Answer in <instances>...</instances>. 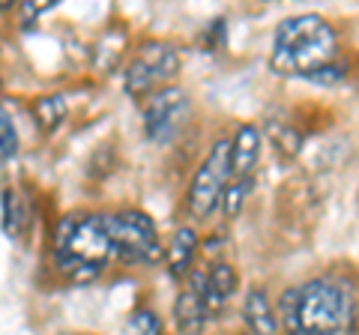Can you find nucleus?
I'll use <instances>...</instances> for the list:
<instances>
[{"label": "nucleus", "mask_w": 359, "mask_h": 335, "mask_svg": "<svg viewBox=\"0 0 359 335\" xmlns=\"http://www.w3.org/2000/svg\"><path fill=\"white\" fill-rule=\"evenodd\" d=\"M66 114H69V105H66V96H60V93L39 96L36 102H33V117H36V126L45 132V135L57 132L63 126Z\"/></svg>", "instance_id": "13"}, {"label": "nucleus", "mask_w": 359, "mask_h": 335, "mask_svg": "<svg viewBox=\"0 0 359 335\" xmlns=\"http://www.w3.org/2000/svg\"><path fill=\"white\" fill-rule=\"evenodd\" d=\"M18 153V129L13 114L0 105V162H9Z\"/></svg>", "instance_id": "15"}, {"label": "nucleus", "mask_w": 359, "mask_h": 335, "mask_svg": "<svg viewBox=\"0 0 359 335\" xmlns=\"http://www.w3.org/2000/svg\"><path fill=\"white\" fill-rule=\"evenodd\" d=\"M228 183H231V138H219L195 171L192 183H189V195H186L189 216L210 219L222 207Z\"/></svg>", "instance_id": "5"}, {"label": "nucleus", "mask_w": 359, "mask_h": 335, "mask_svg": "<svg viewBox=\"0 0 359 335\" xmlns=\"http://www.w3.org/2000/svg\"><path fill=\"white\" fill-rule=\"evenodd\" d=\"M233 290H237V270L228 261H219L207 273V290H204V306L210 317H219L222 308L231 303Z\"/></svg>", "instance_id": "11"}, {"label": "nucleus", "mask_w": 359, "mask_h": 335, "mask_svg": "<svg viewBox=\"0 0 359 335\" xmlns=\"http://www.w3.org/2000/svg\"><path fill=\"white\" fill-rule=\"evenodd\" d=\"M245 335H252V332H245Z\"/></svg>", "instance_id": "19"}, {"label": "nucleus", "mask_w": 359, "mask_h": 335, "mask_svg": "<svg viewBox=\"0 0 359 335\" xmlns=\"http://www.w3.org/2000/svg\"><path fill=\"white\" fill-rule=\"evenodd\" d=\"M344 75H347V69H344L339 60H335L332 66H327V69L314 72L309 81H311V84H320V87H335V84H341V81H344Z\"/></svg>", "instance_id": "18"}, {"label": "nucleus", "mask_w": 359, "mask_h": 335, "mask_svg": "<svg viewBox=\"0 0 359 335\" xmlns=\"http://www.w3.org/2000/svg\"><path fill=\"white\" fill-rule=\"evenodd\" d=\"M0 213H4L6 237L21 240L25 225H27V213H25V207H21V198H18L15 189H4V198H0Z\"/></svg>", "instance_id": "14"}, {"label": "nucleus", "mask_w": 359, "mask_h": 335, "mask_svg": "<svg viewBox=\"0 0 359 335\" xmlns=\"http://www.w3.org/2000/svg\"><path fill=\"white\" fill-rule=\"evenodd\" d=\"M180 72V54L168 46V42H141L138 51L129 57L126 69H123V90L132 99H147L156 93V87L174 81Z\"/></svg>", "instance_id": "6"}, {"label": "nucleus", "mask_w": 359, "mask_h": 335, "mask_svg": "<svg viewBox=\"0 0 359 335\" xmlns=\"http://www.w3.org/2000/svg\"><path fill=\"white\" fill-rule=\"evenodd\" d=\"M189 99L180 87H159L144 99V132L153 144H168L186 117Z\"/></svg>", "instance_id": "7"}, {"label": "nucleus", "mask_w": 359, "mask_h": 335, "mask_svg": "<svg viewBox=\"0 0 359 335\" xmlns=\"http://www.w3.org/2000/svg\"><path fill=\"white\" fill-rule=\"evenodd\" d=\"M198 252V233L192 228H177L171 242L165 249V261H168V273L174 278H186L192 273V261Z\"/></svg>", "instance_id": "12"}, {"label": "nucleus", "mask_w": 359, "mask_h": 335, "mask_svg": "<svg viewBox=\"0 0 359 335\" xmlns=\"http://www.w3.org/2000/svg\"><path fill=\"white\" fill-rule=\"evenodd\" d=\"M126 327H129V335H162V320L153 308H135Z\"/></svg>", "instance_id": "16"}, {"label": "nucleus", "mask_w": 359, "mask_h": 335, "mask_svg": "<svg viewBox=\"0 0 359 335\" xmlns=\"http://www.w3.org/2000/svg\"><path fill=\"white\" fill-rule=\"evenodd\" d=\"M261 159V129L243 123L237 135L231 138V180L255 183V168Z\"/></svg>", "instance_id": "9"}, {"label": "nucleus", "mask_w": 359, "mask_h": 335, "mask_svg": "<svg viewBox=\"0 0 359 335\" xmlns=\"http://www.w3.org/2000/svg\"><path fill=\"white\" fill-rule=\"evenodd\" d=\"M114 258L108 216L90 213L84 219L66 216L54 237V264L69 282H93L102 264Z\"/></svg>", "instance_id": "3"}, {"label": "nucleus", "mask_w": 359, "mask_h": 335, "mask_svg": "<svg viewBox=\"0 0 359 335\" xmlns=\"http://www.w3.org/2000/svg\"><path fill=\"white\" fill-rule=\"evenodd\" d=\"M207 273L204 266H198L186 275V287L180 290L177 303H174V320L183 335H201L204 323L210 320L207 306H204V290H207Z\"/></svg>", "instance_id": "8"}, {"label": "nucleus", "mask_w": 359, "mask_h": 335, "mask_svg": "<svg viewBox=\"0 0 359 335\" xmlns=\"http://www.w3.org/2000/svg\"><path fill=\"white\" fill-rule=\"evenodd\" d=\"M114 258L123 264H156L165 254L156 221L141 210H120L108 216Z\"/></svg>", "instance_id": "4"}, {"label": "nucleus", "mask_w": 359, "mask_h": 335, "mask_svg": "<svg viewBox=\"0 0 359 335\" xmlns=\"http://www.w3.org/2000/svg\"><path fill=\"white\" fill-rule=\"evenodd\" d=\"M243 323L252 335H278L282 329V317L276 315L269 296L261 287H252L243 299Z\"/></svg>", "instance_id": "10"}, {"label": "nucleus", "mask_w": 359, "mask_h": 335, "mask_svg": "<svg viewBox=\"0 0 359 335\" xmlns=\"http://www.w3.org/2000/svg\"><path fill=\"white\" fill-rule=\"evenodd\" d=\"M339 60V36L330 21L314 13L290 15L276 27L269 66L278 75L309 78Z\"/></svg>", "instance_id": "2"}, {"label": "nucleus", "mask_w": 359, "mask_h": 335, "mask_svg": "<svg viewBox=\"0 0 359 335\" xmlns=\"http://www.w3.org/2000/svg\"><path fill=\"white\" fill-rule=\"evenodd\" d=\"M287 335H351L356 327V303L351 290L332 278L290 287L278 303Z\"/></svg>", "instance_id": "1"}, {"label": "nucleus", "mask_w": 359, "mask_h": 335, "mask_svg": "<svg viewBox=\"0 0 359 335\" xmlns=\"http://www.w3.org/2000/svg\"><path fill=\"white\" fill-rule=\"evenodd\" d=\"M249 192H252V183H237V180L228 183V189H224V198H222L224 219H237L240 216V210L245 204V198H249Z\"/></svg>", "instance_id": "17"}]
</instances>
